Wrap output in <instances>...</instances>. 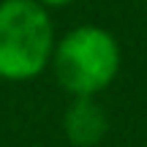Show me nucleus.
Instances as JSON below:
<instances>
[{"label": "nucleus", "instance_id": "obj_1", "mask_svg": "<svg viewBox=\"0 0 147 147\" xmlns=\"http://www.w3.org/2000/svg\"><path fill=\"white\" fill-rule=\"evenodd\" d=\"M55 25L36 0H0V79L27 82L52 63Z\"/></svg>", "mask_w": 147, "mask_h": 147}, {"label": "nucleus", "instance_id": "obj_2", "mask_svg": "<svg viewBox=\"0 0 147 147\" xmlns=\"http://www.w3.org/2000/svg\"><path fill=\"white\" fill-rule=\"evenodd\" d=\"M49 65L65 93L74 98H95L120 71V47L109 30L98 25H79L55 44Z\"/></svg>", "mask_w": 147, "mask_h": 147}, {"label": "nucleus", "instance_id": "obj_3", "mask_svg": "<svg viewBox=\"0 0 147 147\" xmlns=\"http://www.w3.org/2000/svg\"><path fill=\"white\" fill-rule=\"evenodd\" d=\"M106 112L90 95H79L63 115V131L74 147H95L106 136Z\"/></svg>", "mask_w": 147, "mask_h": 147}, {"label": "nucleus", "instance_id": "obj_4", "mask_svg": "<svg viewBox=\"0 0 147 147\" xmlns=\"http://www.w3.org/2000/svg\"><path fill=\"white\" fill-rule=\"evenodd\" d=\"M36 3H41L44 8H63V5L74 3V0H36Z\"/></svg>", "mask_w": 147, "mask_h": 147}]
</instances>
